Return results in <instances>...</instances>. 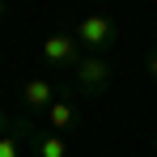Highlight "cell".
<instances>
[{
	"label": "cell",
	"mask_w": 157,
	"mask_h": 157,
	"mask_svg": "<svg viewBox=\"0 0 157 157\" xmlns=\"http://www.w3.org/2000/svg\"><path fill=\"white\" fill-rule=\"evenodd\" d=\"M72 34H77V43H81L89 55H102L106 47H115V38H119L115 21H110V17H102V13H89V17H81L77 26H72Z\"/></svg>",
	"instance_id": "cell-1"
},
{
	"label": "cell",
	"mask_w": 157,
	"mask_h": 157,
	"mask_svg": "<svg viewBox=\"0 0 157 157\" xmlns=\"http://www.w3.org/2000/svg\"><path fill=\"white\" fill-rule=\"evenodd\" d=\"M81 59H85V51H81V43H77L72 30H55V34L43 38V64L47 68H68L72 72Z\"/></svg>",
	"instance_id": "cell-2"
},
{
	"label": "cell",
	"mask_w": 157,
	"mask_h": 157,
	"mask_svg": "<svg viewBox=\"0 0 157 157\" xmlns=\"http://www.w3.org/2000/svg\"><path fill=\"white\" fill-rule=\"evenodd\" d=\"M72 77H77L81 94H102L106 85H110V64H106L102 55H89V51H85V59L72 68Z\"/></svg>",
	"instance_id": "cell-3"
},
{
	"label": "cell",
	"mask_w": 157,
	"mask_h": 157,
	"mask_svg": "<svg viewBox=\"0 0 157 157\" xmlns=\"http://www.w3.org/2000/svg\"><path fill=\"white\" fill-rule=\"evenodd\" d=\"M21 102H26L30 115H47V110L59 102V89H55L51 77H30L26 85H21Z\"/></svg>",
	"instance_id": "cell-4"
},
{
	"label": "cell",
	"mask_w": 157,
	"mask_h": 157,
	"mask_svg": "<svg viewBox=\"0 0 157 157\" xmlns=\"http://www.w3.org/2000/svg\"><path fill=\"white\" fill-rule=\"evenodd\" d=\"M81 128V106L72 98H59V102L47 110V132H59V136H68V132Z\"/></svg>",
	"instance_id": "cell-5"
},
{
	"label": "cell",
	"mask_w": 157,
	"mask_h": 157,
	"mask_svg": "<svg viewBox=\"0 0 157 157\" xmlns=\"http://www.w3.org/2000/svg\"><path fill=\"white\" fill-rule=\"evenodd\" d=\"M34 157H68V136H59V132H34Z\"/></svg>",
	"instance_id": "cell-6"
},
{
	"label": "cell",
	"mask_w": 157,
	"mask_h": 157,
	"mask_svg": "<svg viewBox=\"0 0 157 157\" xmlns=\"http://www.w3.org/2000/svg\"><path fill=\"white\" fill-rule=\"evenodd\" d=\"M26 136H30V123H26V119H17V128H13L4 140H0V157H21V149H26Z\"/></svg>",
	"instance_id": "cell-7"
},
{
	"label": "cell",
	"mask_w": 157,
	"mask_h": 157,
	"mask_svg": "<svg viewBox=\"0 0 157 157\" xmlns=\"http://www.w3.org/2000/svg\"><path fill=\"white\" fill-rule=\"evenodd\" d=\"M17 128V119H9V115H4V110H0V140H4V136H9V132Z\"/></svg>",
	"instance_id": "cell-8"
},
{
	"label": "cell",
	"mask_w": 157,
	"mask_h": 157,
	"mask_svg": "<svg viewBox=\"0 0 157 157\" xmlns=\"http://www.w3.org/2000/svg\"><path fill=\"white\" fill-rule=\"evenodd\" d=\"M144 68H149V77L157 81V43H153V51H149V59H144Z\"/></svg>",
	"instance_id": "cell-9"
},
{
	"label": "cell",
	"mask_w": 157,
	"mask_h": 157,
	"mask_svg": "<svg viewBox=\"0 0 157 157\" xmlns=\"http://www.w3.org/2000/svg\"><path fill=\"white\" fill-rule=\"evenodd\" d=\"M0 17H4V0H0Z\"/></svg>",
	"instance_id": "cell-10"
},
{
	"label": "cell",
	"mask_w": 157,
	"mask_h": 157,
	"mask_svg": "<svg viewBox=\"0 0 157 157\" xmlns=\"http://www.w3.org/2000/svg\"><path fill=\"white\" fill-rule=\"evenodd\" d=\"M0 59H4V51H0Z\"/></svg>",
	"instance_id": "cell-11"
}]
</instances>
